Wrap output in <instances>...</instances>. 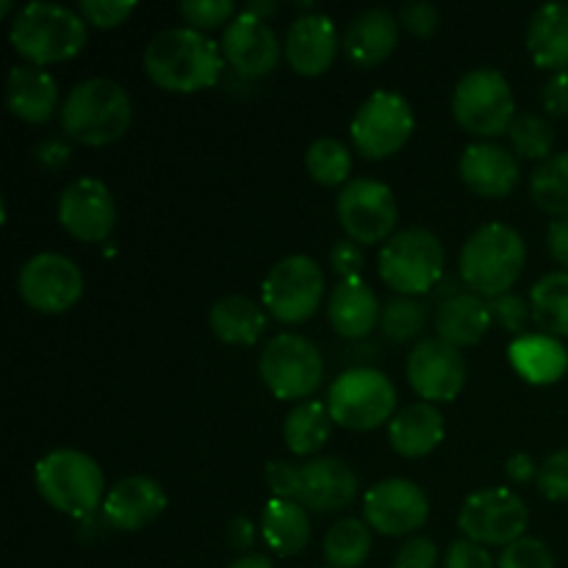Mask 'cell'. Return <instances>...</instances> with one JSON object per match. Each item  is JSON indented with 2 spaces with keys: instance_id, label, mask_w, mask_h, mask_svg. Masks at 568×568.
Here are the masks:
<instances>
[{
  "instance_id": "cell-27",
  "label": "cell",
  "mask_w": 568,
  "mask_h": 568,
  "mask_svg": "<svg viewBox=\"0 0 568 568\" xmlns=\"http://www.w3.org/2000/svg\"><path fill=\"white\" fill-rule=\"evenodd\" d=\"M388 442L403 458H425L444 442V416L430 403H410L388 422Z\"/></svg>"
},
{
  "instance_id": "cell-29",
  "label": "cell",
  "mask_w": 568,
  "mask_h": 568,
  "mask_svg": "<svg viewBox=\"0 0 568 568\" xmlns=\"http://www.w3.org/2000/svg\"><path fill=\"white\" fill-rule=\"evenodd\" d=\"M527 50L541 70L568 72V3H547L532 14Z\"/></svg>"
},
{
  "instance_id": "cell-4",
  "label": "cell",
  "mask_w": 568,
  "mask_h": 568,
  "mask_svg": "<svg viewBox=\"0 0 568 568\" xmlns=\"http://www.w3.org/2000/svg\"><path fill=\"white\" fill-rule=\"evenodd\" d=\"M133 103L125 89L109 78H89L70 89L61 103V128L67 136L89 148H105L128 133Z\"/></svg>"
},
{
  "instance_id": "cell-18",
  "label": "cell",
  "mask_w": 568,
  "mask_h": 568,
  "mask_svg": "<svg viewBox=\"0 0 568 568\" xmlns=\"http://www.w3.org/2000/svg\"><path fill=\"white\" fill-rule=\"evenodd\" d=\"M59 222L78 242H105L116 222L111 189L98 178H78V181L67 183L59 197Z\"/></svg>"
},
{
  "instance_id": "cell-32",
  "label": "cell",
  "mask_w": 568,
  "mask_h": 568,
  "mask_svg": "<svg viewBox=\"0 0 568 568\" xmlns=\"http://www.w3.org/2000/svg\"><path fill=\"white\" fill-rule=\"evenodd\" d=\"M333 425L336 422H333L331 410H327V403L305 399V403H297L288 410L286 422H283V438H286V447L294 455L308 458V455H316L331 442Z\"/></svg>"
},
{
  "instance_id": "cell-2",
  "label": "cell",
  "mask_w": 568,
  "mask_h": 568,
  "mask_svg": "<svg viewBox=\"0 0 568 568\" xmlns=\"http://www.w3.org/2000/svg\"><path fill=\"white\" fill-rule=\"evenodd\" d=\"M266 483L272 497L292 499L311 514H338L358 497V475L342 458H311L308 464L272 460Z\"/></svg>"
},
{
  "instance_id": "cell-12",
  "label": "cell",
  "mask_w": 568,
  "mask_h": 568,
  "mask_svg": "<svg viewBox=\"0 0 568 568\" xmlns=\"http://www.w3.org/2000/svg\"><path fill=\"white\" fill-rule=\"evenodd\" d=\"M530 525V510L525 499L516 491L503 486L480 488L466 497L458 514V530L464 538L480 544V547H510L525 538Z\"/></svg>"
},
{
  "instance_id": "cell-7",
  "label": "cell",
  "mask_w": 568,
  "mask_h": 568,
  "mask_svg": "<svg viewBox=\"0 0 568 568\" xmlns=\"http://www.w3.org/2000/svg\"><path fill=\"white\" fill-rule=\"evenodd\" d=\"M377 272L399 297L430 292L444 275V244L425 227H405L383 244Z\"/></svg>"
},
{
  "instance_id": "cell-21",
  "label": "cell",
  "mask_w": 568,
  "mask_h": 568,
  "mask_svg": "<svg viewBox=\"0 0 568 568\" xmlns=\"http://www.w3.org/2000/svg\"><path fill=\"white\" fill-rule=\"evenodd\" d=\"M103 519L116 532H136L153 525L166 510V494L153 477H125L116 483L103 503Z\"/></svg>"
},
{
  "instance_id": "cell-48",
  "label": "cell",
  "mask_w": 568,
  "mask_h": 568,
  "mask_svg": "<svg viewBox=\"0 0 568 568\" xmlns=\"http://www.w3.org/2000/svg\"><path fill=\"white\" fill-rule=\"evenodd\" d=\"M544 109L552 116H568V72H555L547 83H544Z\"/></svg>"
},
{
  "instance_id": "cell-47",
  "label": "cell",
  "mask_w": 568,
  "mask_h": 568,
  "mask_svg": "<svg viewBox=\"0 0 568 568\" xmlns=\"http://www.w3.org/2000/svg\"><path fill=\"white\" fill-rule=\"evenodd\" d=\"M331 266L342 281H353V277H361V270H364V253H361V244L349 242H336L331 250Z\"/></svg>"
},
{
  "instance_id": "cell-5",
  "label": "cell",
  "mask_w": 568,
  "mask_h": 568,
  "mask_svg": "<svg viewBox=\"0 0 568 568\" xmlns=\"http://www.w3.org/2000/svg\"><path fill=\"white\" fill-rule=\"evenodd\" d=\"M9 39L28 64H59L87 48L89 22L67 6L28 3L17 11Z\"/></svg>"
},
{
  "instance_id": "cell-14",
  "label": "cell",
  "mask_w": 568,
  "mask_h": 568,
  "mask_svg": "<svg viewBox=\"0 0 568 568\" xmlns=\"http://www.w3.org/2000/svg\"><path fill=\"white\" fill-rule=\"evenodd\" d=\"M336 214L347 239L355 244L388 242L399 220L397 197L386 183L375 178L349 181L338 194Z\"/></svg>"
},
{
  "instance_id": "cell-16",
  "label": "cell",
  "mask_w": 568,
  "mask_h": 568,
  "mask_svg": "<svg viewBox=\"0 0 568 568\" xmlns=\"http://www.w3.org/2000/svg\"><path fill=\"white\" fill-rule=\"evenodd\" d=\"M410 388L422 397V403H453L466 386V358L458 347L442 338H422L408 355L405 366Z\"/></svg>"
},
{
  "instance_id": "cell-46",
  "label": "cell",
  "mask_w": 568,
  "mask_h": 568,
  "mask_svg": "<svg viewBox=\"0 0 568 568\" xmlns=\"http://www.w3.org/2000/svg\"><path fill=\"white\" fill-rule=\"evenodd\" d=\"M399 22H403L405 28H408L414 37H433L438 28V22H442V17H438V9L433 3H425V0H419V3H408L403 6V11H399Z\"/></svg>"
},
{
  "instance_id": "cell-53",
  "label": "cell",
  "mask_w": 568,
  "mask_h": 568,
  "mask_svg": "<svg viewBox=\"0 0 568 568\" xmlns=\"http://www.w3.org/2000/svg\"><path fill=\"white\" fill-rule=\"evenodd\" d=\"M275 11H277L275 0H255V3L244 6V14H253V17H258V20H264V22H266V17L275 14Z\"/></svg>"
},
{
  "instance_id": "cell-17",
  "label": "cell",
  "mask_w": 568,
  "mask_h": 568,
  "mask_svg": "<svg viewBox=\"0 0 568 568\" xmlns=\"http://www.w3.org/2000/svg\"><path fill=\"white\" fill-rule=\"evenodd\" d=\"M430 516L427 494L416 483L403 477H388L366 491L364 497V519L375 532L388 538L410 536L422 530Z\"/></svg>"
},
{
  "instance_id": "cell-20",
  "label": "cell",
  "mask_w": 568,
  "mask_h": 568,
  "mask_svg": "<svg viewBox=\"0 0 568 568\" xmlns=\"http://www.w3.org/2000/svg\"><path fill=\"white\" fill-rule=\"evenodd\" d=\"M283 53L297 75L316 78L331 70L338 53V33L331 17L314 11L297 17L286 31Z\"/></svg>"
},
{
  "instance_id": "cell-19",
  "label": "cell",
  "mask_w": 568,
  "mask_h": 568,
  "mask_svg": "<svg viewBox=\"0 0 568 568\" xmlns=\"http://www.w3.org/2000/svg\"><path fill=\"white\" fill-rule=\"evenodd\" d=\"M222 55L242 78H264L281 64L283 44L264 20L239 11L222 31Z\"/></svg>"
},
{
  "instance_id": "cell-50",
  "label": "cell",
  "mask_w": 568,
  "mask_h": 568,
  "mask_svg": "<svg viewBox=\"0 0 568 568\" xmlns=\"http://www.w3.org/2000/svg\"><path fill=\"white\" fill-rule=\"evenodd\" d=\"M547 250L560 266H566L568 272V216H560L549 225L547 231Z\"/></svg>"
},
{
  "instance_id": "cell-28",
  "label": "cell",
  "mask_w": 568,
  "mask_h": 568,
  "mask_svg": "<svg viewBox=\"0 0 568 568\" xmlns=\"http://www.w3.org/2000/svg\"><path fill=\"white\" fill-rule=\"evenodd\" d=\"M491 305L477 294H453L438 305L436 314V333L442 342L453 344V347H471V344L483 342L491 325Z\"/></svg>"
},
{
  "instance_id": "cell-45",
  "label": "cell",
  "mask_w": 568,
  "mask_h": 568,
  "mask_svg": "<svg viewBox=\"0 0 568 568\" xmlns=\"http://www.w3.org/2000/svg\"><path fill=\"white\" fill-rule=\"evenodd\" d=\"M444 568H494V560L486 547L469 541V538H460V541L449 544Z\"/></svg>"
},
{
  "instance_id": "cell-33",
  "label": "cell",
  "mask_w": 568,
  "mask_h": 568,
  "mask_svg": "<svg viewBox=\"0 0 568 568\" xmlns=\"http://www.w3.org/2000/svg\"><path fill=\"white\" fill-rule=\"evenodd\" d=\"M372 527L366 521L338 519L336 525L327 530L325 541H322V555H325L327 568H361L366 558L372 555Z\"/></svg>"
},
{
  "instance_id": "cell-36",
  "label": "cell",
  "mask_w": 568,
  "mask_h": 568,
  "mask_svg": "<svg viewBox=\"0 0 568 568\" xmlns=\"http://www.w3.org/2000/svg\"><path fill=\"white\" fill-rule=\"evenodd\" d=\"M530 197L552 216H568V153L544 161L530 178Z\"/></svg>"
},
{
  "instance_id": "cell-31",
  "label": "cell",
  "mask_w": 568,
  "mask_h": 568,
  "mask_svg": "<svg viewBox=\"0 0 568 568\" xmlns=\"http://www.w3.org/2000/svg\"><path fill=\"white\" fill-rule=\"evenodd\" d=\"M209 325L220 342L250 347L264 336L266 308L255 300L242 297V294H231V297L216 300L209 314Z\"/></svg>"
},
{
  "instance_id": "cell-35",
  "label": "cell",
  "mask_w": 568,
  "mask_h": 568,
  "mask_svg": "<svg viewBox=\"0 0 568 568\" xmlns=\"http://www.w3.org/2000/svg\"><path fill=\"white\" fill-rule=\"evenodd\" d=\"M305 170L320 186H347L353 175V153L338 139L322 136L305 150Z\"/></svg>"
},
{
  "instance_id": "cell-44",
  "label": "cell",
  "mask_w": 568,
  "mask_h": 568,
  "mask_svg": "<svg viewBox=\"0 0 568 568\" xmlns=\"http://www.w3.org/2000/svg\"><path fill=\"white\" fill-rule=\"evenodd\" d=\"M392 568H438V547L425 536H414L397 549Z\"/></svg>"
},
{
  "instance_id": "cell-41",
  "label": "cell",
  "mask_w": 568,
  "mask_h": 568,
  "mask_svg": "<svg viewBox=\"0 0 568 568\" xmlns=\"http://www.w3.org/2000/svg\"><path fill=\"white\" fill-rule=\"evenodd\" d=\"M538 491L552 503H568V447L544 460L538 469Z\"/></svg>"
},
{
  "instance_id": "cell-42",
  "label": "cell",
  "mask_w": 568,
  "mask_h": 568,
  "mask_svg": "<svg viewBox=\"0 0 568 568\" xmlns=\"http://www.w3.org/2000/svg\"><path fill=\"white\" fill-rule=\"evenodd\" d=\"M136 3L131 0H83L78 6V14L94 28H116L128 20V14H133Z\"/></svg>"
},
{
  "instance_id": "cell-26",
  "label": "cell",
  "mask_w": 568,
  "mask_h": 568,
  "mask_svg": "<svg viewBox=\"0 0 568 568\" xmlns=\"http://www.w3.org/2000/svg\"><path fill=\"white\" fill-rule=\"evenodd\" d=\"M381 303H377L375 288L361 277L342 281L333 288V297L327 303V316L338 336L344 338H364L366 333L375 331L381 322Z\"/></svg>"
},
{
  "instance_id": "cell-52",
  "label": "cell",
  "mask_w": 568,
  "mask_h": 568,
  "mask_svg": "<svg viewBox=\"0 0 568 568\" xmlns=\"http://www.w3.org/2000/svg\"><path fill=\"white\" fill-rule=\"evenodd\" d=\"M227 541H231L233 549H250L255 541V527L253 521L244 519V516H236L231 521V530H227Z\"/></svg>"
},
{
  "instance_id": "cell-9",
  "label": "cell",
  "mask_w": 568,
  "mask_h": 568,
  "mask_svg": "<svg viewBox=\"0 0 568 568\" xmlns=\"http://www.w3.org/2000/svg\"><path fill=\"white\" fill-rule=\"evenodd\" d=\"M453 114L471 136L494 139L508 133L510 122L516 120L508 78L494 67H477L466 72L453 92Z\"/></svg>"
},
{
  "instance_id": "cell-39",
  "label": "cell",
  "mask_w": 568,
  "mask_h": 568,
  "mask_svg": "<svg viewBox=\"0 0 568 568\" xmlns=\"http://www.w3.org/2000/svg\"><path fill=\"white\" fill-rule=\"evenodd\" d=\"M178 14L186 20V28H194L200 33L220 26L227 28L239 17L233 0H186L178 6Z\"/></svg>"
},
{
  "instance_id": "cell-3",
  "label": "cell",
  "mask_w": 568,
  "mask_h": 568,
  "mask_svg": "<svg viewBox=\"0 0 568 568\" xmlns=\"http://www.w3.org/2000/svg\"><path fill=\"white\" fill-rule=\"evenodd\" d=\"M527 264V244L503 222H488L466 239L460 250V277L466 288L483 300L510 294Z\"/></svg>"
},
{
  "instance_id": "cell-8",
  "label": "cell",
  "mask_w": 568,
  "mask_h": 568,
  "mask_svg": "<svg viewBox=\"0 0 568 568\" xmlns=\"http://www.w3.org/2000/svg\"><path fill=\"white\" fill-rule=\"evenodd\" d=\"M327 410L344 430L366 433L392 422L397 410V388L383 372L358 366L333 381L327 392Z\"/></svg>"
},
{
  "instance_id": "cell-38",
  "label": "cell",
  "mask_w": 568,
  "mask_h": 568,
  "mask_svg": "<svg viewBox=\"0 0 568 568\" xmlns=\"http://www.w3.org/2000/svg\"><path fill=\"white\" fill-rule=\"evenodd\" d=\"M425 305L414 297H394L381 314V331L388 342H410L425 327Z\"/></svg>"
},
{
  "instance_id": "cell-1",
  "label": "cell",
  "mask_w": 568,
  "mask_h": 568,
  "mask_svg": "<svg viewBox=\"0 0 568 568\" xmlns=\"http://www.w3.org/2000/svg\"><path fill=\"white\" fill-rule=\"evenodd\" d=\"M222 44L194 28H166L144 48V72L166 92L192 94L220 81Z\"/></svg>"
},
{
  "instance_id": "cell-11",
  "label": "cell",
  "mask_w": 568,
  "mask_h": 568,
  "mask_svg": "<svg viewBox=\"0 0 568 568\" xmlns=\"http://www.w3.org/2000/svg\"><path fill=\"white\" fill-rule=\"evenodd\" d=\"M325 272L308 255H288L270 270L261 286L264 308L283 325H303L320 311Z\"/></svg>"
},
{
  "instance_id": "cell-22",
  "label": "cell",
  "mask_w": 568,
  "mask_h": 568,
  "mask_svg": "<svg viewBox=\"0 0 568 568\" xmlns=\"http://www.w3.org/2000/svg\"><path fill=\"white\" fill-rule=\"evenodd\" d=\"M460 178L480 197H505L519 183V159L497 142H475L460 153Z\"/></svg>"
},
{
  "instance_id": "cell-23",
  "label": "cell",
  "mask_w": 568,
  "mask_h": 568,
  "mask_svg": "<svg viewBox=\"0 0 568 568\" xmlns=\"http://www.w3.org/2000/svg\"><path fill=\"white\" fill-rule=\"evenodd\" d=\"M6 105L17 120L42 125L59 111V83L37 64L14 67L6 78Z\"/></svg>"
},
{
  "instance_id": "cell-37",
  "label": "cell",
  "mask_w": 568,
  "mask_h": 568,
  "mask_svg": "<svg viewBox=\"0 0 568 568\" xmlns=\"http://www.w3.org/2000/svg\"><path fill=\"white\" fill-rule=\"evenodd\" d=\"M505 136L510 139V148H514V155L530 161H547L552 159L555 150V131L544 116L538 114H516V120L510 122L508 133Z\"/></svg>"
},
{
  "instance_id": "cell-13",
  "label": "cell",
  "mask_w": 568,
  "mask_h": 568,
  "mask_svg": "<svg viewBox=\"0 0 568 568\" xmlns=\"http://www.w3.org/2000/svg\"><path fill=\"white\" fill-rule=\"evenodd\" d=\"M416 120L408 100L388 89H377L355 111L349 136L364 159L383 161L399 153L414 133Z\"/></svg>"
},
{
  "instance_id": "cell-51",
  "label": "cell",
  "mask_w": 568,
  "mask_h": 568,
  "mask_svg": "<svg viewBox=\"0 0 568 568\" xmlns=\"http://www.w3.org/2000/svg\"><path fill=\"white\" fill-rule=\"evenodd\" d=\"M538 469H541V466H536V460H532L527 453L510 455L508 464H505V471H508V477L514 483H530L532 477L538 480Z\"/></svg>"
},
{
  "instance_id": "cell-15",
  "label": "cell",
  "mask_w": 568,
  "mask_h": 568,
  "mask_svg": "<svg viewBox=\"0 0 568 568\" xmlns=\"http://www.w3.org/2000/svg\"><path fill=\"white\" fill-rule=\"evenodd\" d=\"M17 292L22 303L37 314H64L81 300L83 272L67 255L39 253L22 264L17 275Z\"/></svg>"
},
{
  "instance_id": "cell-43",
  "label": "cell",
  "mask_w": 568,
  "mask_h": 568,
  "mask_svg": "<svg viewBox=\"0 0 568 568\" xmlns=\"http://www.w3.org/2000/svg\"><path fill=\"white\" fill-rule=\"evenodd\" d=\"M491 316L505 331L516 333V336H525L527 322L532 320V308L519 294H503V297L491 300Z\"/></svg>"
},
{
  "instance_id": "cell-25",
  "label": "cell",
  "mask_w": 568,
  "mask_h": 568,
  "mask_svg": "<svg viewBox=\"0 0 568 568\" xmlns=\"http://www.w3.org/2000/svg\"><path fill=\"white\" fill-rule=\"evenodd\" d=\"M516 375L532 386H552L568 372V349L564 342L547 333H525L508 347Z\"/></svg>"
},
{
  "instance_id": "cell-34",
  "label": "cell",
  "mask_w": 568,
  "mask_h": 568,
  "mask_svg": "<svg viewBox=\"0 0 568 568\" xmlns=\"http://www.w3.org/2000/svg\"><path fill=\"white\" fill-rule=\"evenodd\" d=\"M532 322L547 336H568V272H549L530 292Z\"/></svg>"
},
{
  "instance_id": "cell-30",
  "label": "cell",
  "mask_w": 568,
  "mask_h": 568,
  "mask_svg": "<svg viewBox=\"0 0 568 568\" xmlns=\"http://www.w3.org/2000/svg\"><path fill=\"white\" fill-rule=\"evenodd\" d=\"M261 536L281 558H294L311 541V514L292 499L272 497L261 516Z\"/></svg>"
},
{
  "instance_id": "cell-6",
  "label": "cell",
  "mask_w": 568,
  "mask_h": 568,
  "mask_svg": "<svg viewBox=\"0 0 568 568\" xmlns=\"http://www.w3.org/2000/svg\"><path fill=\"white\" fill-rule=\"evenodd\" d=\"M33 483L50 508L72 519H89L105 503L103 469L78 449H55L44 455L33 471Z\"/></svg>"
},
{
  "instance_id": "cell-49",
  "label": "cell",
  "mask_w": 568,
  "mask_h": 568,
  "mask_svg": "<svg viewBox=\"0 0 568 568\" xmlns=\"http://www.w3.org/2000/svg\"><path fill=\"white\" fill-rule=\"evenodd\" d=\"M33 159H37V164L44 166V170H61V166H67V161H70V144L59 136H48L37 144Z\"/></svg>"
},
{
  "instance_id": "cell-55",
  "label": "cell",
  "mask_w": 568,
  "mask_h": 568,
  "mask_svg": "<svg viewBox=\"0 0 568 568\" xmlns=\"http://www.w3.org/2000/svg\"><path fill=\"white\" fill-rule=\"evenodd\" d=\"M9 11H11V3H9V0H3V3H0V14H9Z\"/></svg>"
},
{
  "instance_id": "cell-24",
  "label": "cell",
  "mask_w": 568,
  "mask_h": 568,
  "mask_svg": "<svg viewBox=\"0 0 568 568\" xmlns=\"http://www.w3.org/2000/svg\"><path fill=\"white\" fill-rule=\"evenodd\" d=\"M399 20L388 9H366L344 31V53L355 67H377L397 48Z\"/></svg>"
},
{
  "instance_id": "cell-10",
  "label": "cell",
  "mask_w": 568,
  "mask_h": 568,
  "mask_svg": "<svg viewBox=\"0 0 568 568\" xmlns=\"http://www.w3.org/2000/svg\"><path fill=\"white\" fill-rule=\"evenodd\" d=\"M261 377L277 399L305 403L325 377V358L311 338L300 333H277L270 338L258 361Z\"/></svg>"
},
{
  "instance_id": "cell-54",
  "label": "cell",
  "mask_w": 568,
  "mask_h": 568,
  "mask_svg": "<svg viewBox=\"0 0 568 568\" xmlns=\"http://www.w3.org/2000/svg\"><path fill=\"white\" fill-rule=\"evenodd\" d=\"M227 568H275L266 555H242V558L233 560Z\"/></svg>"
},
{
  "instance_id": "cell-40",
  "label": "cell",
  "mask_w": 568,
  "mask_h": 568,
  "mask_svg": "<svg viewBox=\"0 0 568 568\" xmlns=\"http://www.w3.org/2000/svg\"><path fill=\"white\" fill-rule=\"evenodd\" d=\"M497 568H555V555L538 538H519L503 549Z\"/></svg>"
}]
</instances>
